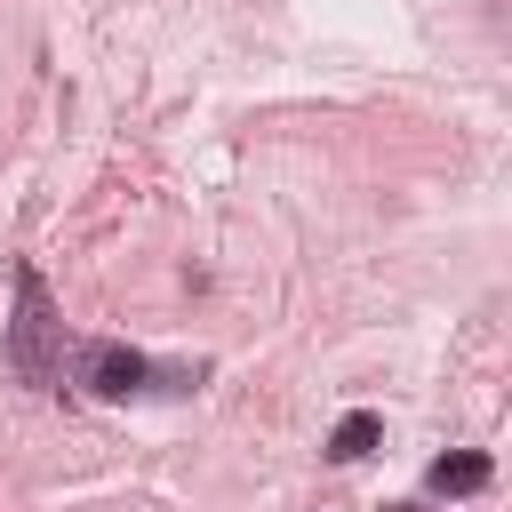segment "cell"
Here are the masks:
<instances>
[{
    "label": "cell",
    "instance_id": "2",
    "mask_svg": "<svg viewBox=\"0 0 512 512\" xmlns=\"http://www.w3.org/2000/svg\"><path fill=\"white\" fill-rule=\"evenodd\" d=\"M72 384L96 392V400H136V392L152 384V360H144L136 344H120V336H96V344H80Z\"/></svg>",
    "mask_w": 512,
    "mask_h": 512
},
{
    "label": "cell",
    "instance_id": "1",
    "mask_svg": "<svg viewBox=\"0 0 512 512\" xmlns=\"http://www.w3.org/2000/svg\"><path fill=\"white\" fill-rule=\"evenodd\" d=\"M8 368L24 384H56L64 376V320L48 304V280L32 264H16V320H8Z\"/></svg>",
    "mask_w": 512,
    "mask_h": 512
},
{
    "label": "cell",
    "instance_id": "4",
    "mask_svg": "<svg viewBox=\"0 0 512 512\" xmlns=\"http://www.w3.org/2000/svg\"><path fill=\"white\" fill-rule=\"evenodd\" d=\"M376 440H384V416H376V408H352V416H336V432H328L320 456H328V464H360Z\"/></svg>",
    "mask_w": 512,
    "mask_h": 512
},
{
    "label": "cell",
    "instance_id": "3",
    "mask_svg": "<svg viewBox=\"0 0 512 512\" xmlns=\"http://www.w3.org/2000/svg\"><path fill=\"white\" fill-rule=\"evenodd\" d=\"M488 472H496V464H488L480 448H456V456H432V472H424V480H432V496H480V488H488Z\"/></svg>",
    "mask_w": 512,
    "mask_h": 512
}]
</instances>
